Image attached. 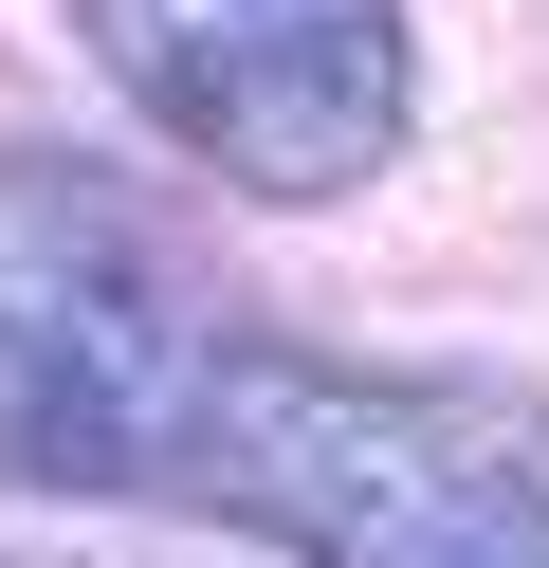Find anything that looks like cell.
Returning <instances> with one entry per match:
<instances>
[{
    "instance_id": "6da1fadb",
    "label": "cell",
    "mask_w": 549,
    "mask_h": 568,
    "mask_svg": "<svg viewBox=\"0 0 549 568\" xmlns=\"http://www.w3.org/2000/svg\"><path fill=\"white\" fill-rule=\"evenodd\" d=\"M129 495L238 514L293 568H549V404L495 367H348L202 294L129 422Z\"/></svg>"
},
{
    "instance_id": "7a4b0ae2",
    "label": "cell",
    "mask_w": 549,
    "mask_h": 568,
    "mask_svg": "<svg viewBox=\"0 0 549 568\" xmlns=\"http://www.w3.org/2000/svg\"><path fill=\"white\" fill-rule=\"evenodd\" d=\"M73 55L220 202H366L421 111L403 0H73Z\"/></svg>"
},
{
    "instance_id": "3957f363",
    "label": "cell",
    "mask_w": 549,
    "mask_h": 568,
    "mask_svg": "<svg viewBox=\"0 0 549 568\" xmlns=\"http://www.w3.org/2000/svg\"><path fill=\"white\" fill-rule=\"evenodd\" d=\"M0 568H19V550H0Z\"/></svg>"
}]
</instances>
